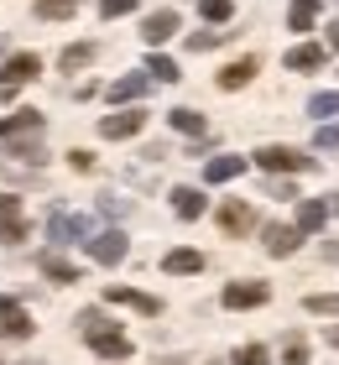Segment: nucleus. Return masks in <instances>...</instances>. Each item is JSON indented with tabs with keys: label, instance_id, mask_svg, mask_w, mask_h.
I'll return each instance as SVG.
<instances>
[{
	"label": "nucleus",
	"instance_id": "nucleus-1",
	"mask_svg": "<svg viewBox=\"0 0 339 365\" xmlns=\"http://www.w3.org/2000/svg\"><path fill=\"white\" fill-rule=\"evenodd\" d=\"M84 334H89V344H94V355H105V360H126L131 355V339L121 334V329H110L105 319H99V313L89 308V313H84Z\"/></svg>",
	"mask_w": 339,
	"mask_h": 365
},
{
	"label": "nucleus",
	"instance_id": "nucleus-2",
	"mask_svg": "<svg viewBox=\"0 0 339 365\" xmlns=\"http://www.w3.org/2000/svg\"><path fill=\"white\" fill-rule=\"evenodd\" d=\"M126 251H131L126 230H99V235H89V256L99 261V267H121Z\"/></svg>",
	"mask_w": 339,
	"mask_h": 365
},
{
	"label": "nucleus",
	"instance_id": "nucleus-3",
	"mask_svg": "<svg viewBox=\"0 0 339 365\" xmlns=\"http://www.w3.org/2000/svg\"><path fill=\"white\" fill-rule=\"evenodd\" d=\"M256 162H261L266 173H308V168H313V157L293 152V146H261Z\"/></svg>",
	"mask_w": 339,
	"mask_h": 365
},
{
	"label": "nucleus",
	"instance_id": "nucleus-4",
	"mask_svg": "<svg viewBox=\"0 0 339 365\" xmlns=\"http://www.w3.org/2000/svg\"><path fill=\"white\" fill-rule=\"evenodd\" d=\"M219 230H225V235H246V230H256V209L241 204V198H225V204H219Z\"/></svg>",
	"mask_w": 339,
	"mask_h": 365
},
{
	"label": "nucleus",
	"instance_id": "nucleus-5",
	"mask_svg": "<svg viewBox=\"0 0 339 365\" xmlns=\"http://www.w3.org/2000/svg\"><path fill=\"white\" fill-rule=\"evenodd\" d=\"M37 73H42L37 53H16V58L0 63V89H16V84H26V78H37Z\"/></svg>",
	"mask_w": 339,
	"mask_h": 365
},
{
	"label": "nucleus",
	"instance_id": "nucleus-6",
	"mask_svg": "<svg viewBox=\"0 0 339 365\" xmlns=\"http://www.w3.org/2000/svg\"><path fill=\"white\" fill-rule=\"evenodd\" d=\"M141 125H146L141 110H121V115H105V120H99V136H105V141H126V136H136Z\"/></svg>",
	"mask_w": 339,
	"mask_h": 365
},
{
	"label": "nucleus",
	"instance_id": "nucleus-7",
	"mask_svg": "<svg viewBox=\"0 0 339 365\" xmlns=\"http://www.w3.org/2000/svg\"><path fill=\"white\" fill-rule=\"evenodd\" d=\"M266 297H271L266 282H230L225 287V308H261Z\"/></svg>",
	"mask_w": 339,
	"mask_h": 365
},
{
	"label": "nucleus",
	"instance_id": "nucleus-8",
	"mask_svg": "<svg viewBox=\"0 0 339 365\" xmlns=\"http://www.w3.org/2000/svg\"><path fill=\"white\" fill-rule=\"evenodd\" d=\"M47 230H53V240H58V245L89 240V220H79V214H63V209H53V220H47Z\"/></svg>",
	"mask_w": 339,
	"mask_h": 365
},
{
	"label": "nucleus",
	"instance_id": "nucleus-9",
	"mask_svg": "<svg viewBox=\"0 0 339 365\" xmlns=\"http://www.w3.org/2000/svg\"><path fill=\"white\" fill-rule=\"evenodd\" d=\"M178 26H183V21H178V11H151L146 21H141V37H146L151 47H162L167 37H178Z\"/></svg>",
	"mask_w": 339,
	"mask_h": 365
},
{
	"label": "nucleus",
	"instance_id": "nucleus-10",
	"mask_svg": "<svg viewBox=\"0 0 339 365\" xmlns=\"http://www.w3.org/2000/svg\"><path fill=\"white\" fill-rule=\"evenodd\" d=\"M0 240L16 245L26 240V220H21V198H0Z\"/></svg>",
	"mask_w": 339,
	"mask_h": 365
},
{
	"label": "nucleus",
	"instance_id": "nucleus-11",
	"mask_svg": "<svg viewBox=\"0 0 339 365\" xmlns=\"http://www.w3.org/2000/svg\"><path fill=\"white\" fill-rule=\"evenodd\" d=\"M0 334L6 339H26L31 334V319H26L21 303H6V297H0Z\"/></svg>",
	"mask_w": 339,
	"mask_h": 365
},
{
	"label": "nucleus",
	"instance_id": "nucleus-12",
	"mask_svg": "<svg viewBox=\"0 0 339 365\" xmlns=\"http://www.w3.org/2000/svg\"><path fill=\"white\" fill-rule=\"evenodd\" d=\"M303 245V230L298 225H266V251L271 256H293Z\"/></svg>",
	"mask_w": 339,
	"mask_h": 365
},
{
	"label": "nucleus",
	"instance_id": "nucleus-13",
	"mask_svg": "<svg viewBox=\"0 0 339 365\" xmlns=\"http://www.w3.org/2000/svg\"><path fill=\"white\" fill-rule=\"evenodd\" d=\"M37 130H42V115H37V110H16V115L0 120V141H11V136H37Z\"/></svg>",
	"mask_w": 339,
	"mask_h": 365
},
{
	"label": "nucleus",
	"instance_id": "nucleus-14",
	"mask_svg": "<svg viewBox=\"0 0 339 365\" xmlns=\"http://www.w3.org/2000/svg\"><path fill=\"white\" fill-rule=\"evenodd\" d=\"M324 225H329V204L324 198H303L298 204V230L308 235V230H324Z\"/></svg>",
	"mask_w": 339,
	"mask_h": 365
},
{
	"label": "nucleus",
	"instance_id": "nucleus-15",
	"mask_svg": "<svg viewBox=\"0 0 339 365\" xmlns=\"http://www.w3.org/2000/svg\"><path fill=\"white\" fill-rule=\"evenodd\" d=\"M287 68H298V73L324 68V47H318V42H298L293 53H287Z\"/></svg>",
	"mask_w": 339,
	"mask_h": 365
},
{
	"label": "nucleus",
	"instance_id": "nucleus-16",
	"mask_svg": "<svg viewBox=\"0 0 339 365\" xmlns=\"http://www.w3.org/2000/svg\"><path fill=\"white\" fill-rule=\"evenodd\" d=\"M105 297H110V303H126V308H136V313H162V303H157V297H146V292H131V287H110Z\"/></svg>",
	"mask_w": 339,
	"mask_h": 365
},
{
	"label": "nucleus",
	"instance_id": "nucleus-17",
	"mask_svg": "<svg viewBox=\"0 0 339 365\" xmlns=\"http://www.w3.org/2000/svg\"><path fill=\"white\" fill-rule=\"evenodd\" d=\"M203 204H209V198H203L198 188H173V209H178V220H198Z\"/></svg>",
	"mask_w": 339,
	"mask_h": 365
},
{
	"label": "nucleus",
	"instance_id": "nucleus-18",
	"mask_svg": "<svg viewBox=\"0 0 339 365\" xmlns=\"http://www.w3.org/2000/svg\"><path fill=\"white\" fill-rule=\"evenodd\" d=\"M246 173V157H209V168H203V178L209 182H230Z\"/></svg>",
	"mask_w": 339,
	"mask_h": 365
},
{
	"label": "nucleus",
	"instance_id": "nucleus-19",
	"mask_svg": "<svg viewBox=\"0 0 339 365\" xmlns=\"http://www.w3.org/2000/svg\"><path fill=\"white\" fill-rule=\"evenodd\" d=\"M256 78V58H241V63H230V68H219V89H241Z\"/></svg>",
	"mask_w": 339,
	"mask_h": 365
},
{
	"label": "nucleus",
	"instance_id": "nucleus-20",
	"mask_svg": "<svg viewBox=\"0 0 339 365\" xmlns=\"http://www.w3.org/2000/svg\"><path fill=\"white\" fill-rule=\"evenodd\" d=\"M198 267H203L198 251H167V256H162V272H173V277H193Z\"/></svg>",
	"mask_w": 339,
	"mask_h": 365
},
{
	"label": "nucleus",
	"instance_id": "nucleus-21",
	"mask_svg": "<svg viewBox=\"0 0 339 365\" xmlns=\"http://www.w3.org/2000/svg\"><path fill=\"white\" fill-rule=\"evenodd\" d=\"M313 21H318V0H293L287 6V26L293 31H313Z\"/></svg>",
	"mask_w": 339,
	"mask_h": 365
},
{
	"label": "nucleus",
	"instance_id": "nucleus-22",
	"mask_svg": "<svg viewBox=\"0 0 339 365\" xmlns=\"http://www.w3.org/2000/svg\"><path fill=\"white\" fill-rule=\"evenodd\" d=\"M146 94V73H126L110 84V99H141Z\"/></svg>",
	"mask_w": 339,
	"mask_h": 365
},
{
	"label": "nucleus",
	"instance_id": "nucleus-23",
	"mask_svg": "<svg viewBox=\"0 0 339 365\" xmlns=\"http://www.w3.org/2000/svg\"><path fill=\"white\" fill-rule=\"evenodd\" d=\"M167 120H173V130H183V136H203V130H209V125H203V115H198V110H173Z\"/></svg>",
	"mask_w": 339,
	"mask_h": 365
},
{
	"label": "nucleus",
	"instance_id": "nucleus-24",
	"mask_svg": "<svg viewBox=\"0 0 339 365\" xmlns=\"http://www.w3.org/2000/svg\"><path fill=\"white\" fill-rule=\"evenodd\" d=\"M42 272L53 282H79V267H74V261H63V256H42Z\"/></svg>",
	"mask_w": 339,
	"mask_h": 365
},
{
	"label": "nucleus",
	"instance_id": "nucleus-25",
	"mask_svg": "<svg viewBox=\"0 0 339 365\" xmlns=\"http://www.w3.org/2000/svg\"><path fill=\"white\" fill-rule=\"evenodd\" d=\"M94 53H99V47H94V42H79V47H68V53H63L58 63H63V68H68V73H74V68H84V63H94Z\"/></svg>",
	"mask_w": 339,
	"mask_h": 365
},
{
	"label": "nucleus",
	"instance_id": "nucleus-26",
	"mask_svg": "<svg viewBox=\"0 0 339 365\" xmlns=\"http://www.w3.org/2000/svg\"><path fill=\"white\" fill-rule=\"evenodd\" d=\"M146 73L157 78V84H173V78H178V63L162 58V53H151V58H146Z\"/></svg>",
	"mask_w": 339,
	"mask_h": 365
},
{
	"label": "nucleus",
	"instance_id": "nucleus-27",
	"mask_svg": "<svg viewBox=\"0 0 339 365\" xmlns=\"http://www.w3.org/2000/svg\"><path fill=\"white\" fill-rule=\"evenodd\" d=\"M79 0H37V16L42 21H58V16H74Z\"/></svg>",
	"mask_w": 339,
	"mask_h": 365
},
{
	"label": "nucleus",
	"instance_id": "nucleus-28",
	"mask_svg": "<svg viewBox=\"0 0 339 365\" xmlns=\"http://www.w3.org/2000/svg\"><path fill=\"white\" fill-rule=\"evenodd\" d=\"M303 308H308V313H339V292H308Z\"/></svg>",
	"mask_w": 339,
	"mask_h": 365
},
{
	"label": "nucleus",
	"instance_id": "nucleus-29",
	"mask_svg": "<svg viewBox=\"0 0 339 365\" xmlns=\"http://www.w3.org/2000/svg\"><path fill=\"white\" fill-rule=\"evenodd\" d=\"M198 11L209 16V21H230V16H235V0H198Z\"/></svg>",
	"mask_w": 339,
	"mask_h": 365
},
{
	"label": "nucleus",
	"instance_id": "nucleus-30",
	"mask_svg": "<svg viewBox=\"0 0 339 365\" xmlns=\"http://www.w3.org/2000/svg\"><path fill=\"white\" fill-rule=\"evenodd\" d=\"M235 365H271V350L266 344H246V350H235Z\"/></svg>",
	"mask_w": 339,
	"mask_h": 365
},
{
	"label": "nucleus",
	"instance_id": "nucleus-31",
	"mask_svg": "<svg viewBox=\"0 0 339 365\" xmlns=\"http://www.w3.org/2000/svg\"><path fill=\"white\" fill-rule=\"evenodd\" d=\"M308 115H318V120H324V115H339V94H313L308 99Z\"/></svg>",
	"mask_w": 339,
	"mask_h": 365
},
{
	"label": "nucleus",
	"instance_id": "nucleus-32",
	"mask_svg": "<svg viewBox=\"0 0 339 365\" xmlns=\"http://www.w3.org/2000/svg\"><path fill=\"white\" fill-rule=\"evenodd\" d=\"M225 37H230V31H193V37H188V47H193V53H209V47H219Z\"/></svg>",
	"mask_w": 339,
	"mask_h": 365
},
{
	"label": "nucleus",
	"instance_id": "nucleus-33",
	"mask_svg": "<svg viewBox=\"0 0 339 365\" xmlns=\"http://www.w3.org/2000/svg\"><path fill=\"white\" fill-rule=\"evenodd\" d=\"M313 146H318V152H339V125H318Z\"/></svg>",
	"mask_w": 339,
	"mask_h": 365
},
{
	"label": "nucleus",
	"instance_id": "nucleus-34",
	"mask_svg": "<svg viewBox=\"0 0 339 365\" xmlns=\"http://www.w3.org/2000/svg\"><path fill=\"white\" fill-rule=\"evenodd\" d=\"M287 365H308V339H287Z\"/></svg>",
	"mask_w": 339,
	"mask_h": 365
},
{
	"label": "nucleus",
	"instance_id": "nucleus-35",
	"mask_svg": "<svg viewBox=\"0 0 339 365\" xmlns=\"http://www.w3.org/2000/svg\"><path fill=\"white\" fill-rule=\"evenodd\" d=\"M136 11V0H99V16H110V21H115V16H131Z\"/></svg>",
	"mask_w": 339,
	"mask_h": 365
},
{
	"label": "nucleus",
	"instance_id": "nucleus-36",
	"mask_svg": "<svg viewBox=\"0 0 339 365\" xmlns=\"http://www.w3.org/2000/svg\"><path fill=\"white\" fill-rule=\"evenodd\" d=\"M99 209H105V214H115V220H121V214H126L131 204H126L121 193H99Z\"/></svg>",
	"mask_w": 339,
	"mask_h": 365
},
{
	"label": "nucleus",
	"instance_id": "nucleus-37",
	"mask_svg": "<svg viewBox=\"0 0 339 365\" xmlns=\"http://www.w3.org/2000/svg\"><path fill=\"white\" fill-rule=\"evenodd\" d=\"M68 162H74L79 173H89V168H94V157H89V152H68Z\"/></svg>",
	"mask_w": 339,
	"mask_h": 365
},
{
	"label": "nucleus",
	"instance_id": "nucleus-38",
	"mask_svg": "<svg viewBox=\"0 0 339 365\" xmlns=\"http://www.w3.org/2000/svg\"><path fill=\"white\" fill-rule=\"evenodd\" d=\"M324 261H339V235H334V240L324 245Z\"/></svg>",
	"mask_w": 339,
	"mask_h": 365
},
{
	"label": "nucleus",
	"instance_id": "nucleus-39",
	"mask_svg": "<svg viewBox=\"0 0 339 365\" xmlns=\"http://www.w3.org/2000/svg\"><path fill=\"white\" fill-rule=\"evenodd\" d=\"M329 47L339 53V21H329Z\"/></svg>",
	"mask_w": 339,
	"mask_h": 365
},
{
	"label": "nucleus",
	"instance_id": "nucleus-40",
	"mask_svg": "<svg viewBox=\"0 0 339 365\" xmlns=\"http://www.w3.org/2000/svg\"><path fill=\"white\" fill-rule=\"evenodd\" d=\"M329 339H334V344H339V329H334V334H329Z\"/></svg>",
	"mask_w": 339,
	"mask_h": 365
}]
</instances>
